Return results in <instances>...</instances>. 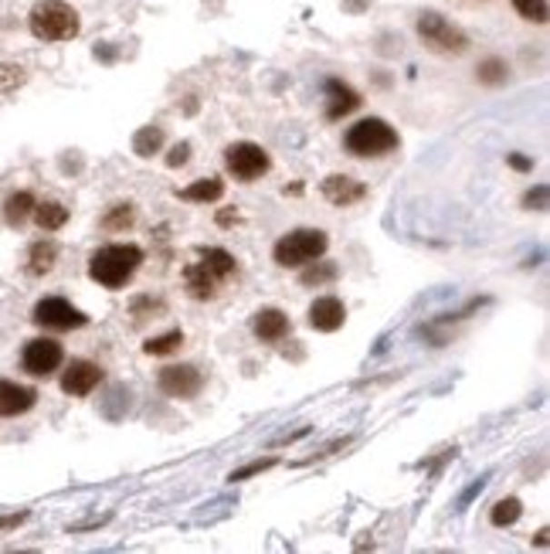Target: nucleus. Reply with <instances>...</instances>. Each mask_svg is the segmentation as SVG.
Wrapping results in <instances>:
<instances>
[{"instance_id": "7ed1b4c3", "label": "nucleus", "mask_w": 550, "mask_h": 554, "mask_svg": "<svg viewBox=\"0 0 550 554\" xmlns=\"http://www.w3.org/2000/svg\"><path fill=\"white\" fill-rule=\"evenodd\" d=\"M344 150L350 156L371 160L397 150V129L381 116H364L344 133Z\"/></svg>"}, {"instance_id": "ddd939ff", "label": "nucleus", "mask_w": 550, "mask_h": 554, "mask_svg": "<svg viewBox=\"0 0 550 554\" xmlns=\"http://www.w3.org/2000/svg\"><path fill=\"white\" fill-rule=\"evenodd\" d=\"M38 405V391L17 381L0 378V418H17V415L31 412Z\"/></svg>"}, {"instance_id": "c85d7f7f", "label": "nucleus", "mask_w": 550, "mask_h": 554, "mask_svg": "<svg viewBox=\"0 0 550 554\" xmlns=\"http://www.w3.org/2000/svg\"><path fill=\"white\" fill-rule=\"evenodd\" d=\"M27 82L25 76V68L21 65H14V62H0V92H14V89H21Z\"/></svg>"}, {"instance_id": "6e6552de", "label": "nucleus", "mask_w": 550, "mask_h": 554, "mask_svg": "<svg viewBox=\"0 0 550 554\" xmlns=\"http://www.w3.org/2000/svg\"><path fill=\"white\" fill-rule=\"evenodd\" d=\"M62 361H65V350L52 337H35V340H27L25 350H21V364H25V371L35 374V378L55 374L62 368Z\"/></svg>"}, {"instance_id": "f257e3e1", "label": "nucleus", "mask_w": 550, "mask_h": 554, "mask_svg": "<svg viewBox=\"0 0 550 554\" xmlns=\"http://www.w3.org/2000/svg\"><path fill=\"white\" fill-rule=\"evenodd\" d=\"M140 266H143L140 246H103L99 252H92L89 276L92 283L105 286V289H126V283L136 276Z\"/></svg>"}, {"instance_id": "5701e85b", "label": "nucleus", "mask_w": 550, "mask_h": 554, "mask_svg": "<svg viewBox=\"0 0 550 554\" xmlns=\"http://www.w3.org/2000/svg\"><path fill=\"white\" fill-rule=\"evenodd\" d=\"M160 146H164V129L160 126H143L140 133L133 136V154L143 156V160L160 154Z\"/></svg>"}, {"instance_id": "9b49d317", "label": "nucleus", "mask_w": 550, "mask_h": 554, "mask_svg": "<svg viewBox=\"0 0 550 554\" xmlns=\"http://www.w3.org/2000/svg\"><path fill=\"white\" fill-rule=\"evenodd\" d=\"M320 194L333 207H350L367 197V184H360L357 177H346V174H330L320 184Z\"/></svg>"}, {"instance_id": "4468645a", "label": "nucleus", "mask_w": 550, "mask_h": 554, "mask_svg": "<svg viewBox=\"0 0 550 554\" xmlns=\"http://www.w3.org/2000/svg\"><path fill=\"white\" fill-rule=\"evenodd\" d=\"M289 330H293V323H289V317H285L279 307H265L252 317V334H255L262 344H279V340H285Z\"/></svg>"}, {"instance_id": "20e7f679", "label": "nucleus", "mask_w": 550, "mask_h": 554, "mask_svg": "<svg viewBox=\"0 0 550 554\" xmlns=\"http://www.w3.org/2000/svg\"><path fill=\"white\" fill-rule=\"evenodd\" d=\"M326 248H330L326 232H320V228H295V232H285L279 242H275L272 258H275V266H282V269H303L309 262L323 258Z\"/></svg>"}, {"instance_id": "e433bc0d", "label": "nucleus", "mask_w": 550, "mask_h": 554, "mask_svg": "<svg viewBox=\"0 0 550 554\" xmlns=\"http://www.w3.org/2000/svg\"><path fill=\"white\" fill-rule=\"evenodd\" d=\"M537 548H547V528L537 530Z\"/></svg>"}, {"instance_id": "f03ea898", "label": "nucleus", "mask_w": 550, "mask_h": 554, "mask_svg": "<svg viewBox=\"0 0 550 554\" xmlns=\"http://www.w3.org/2000/svg\"><path fill=\"white\" fill-rule=\"evenodd\" d=\"M27 27L38 41H72L82 31L78 11L65 0H38L27 14Z\"/></svg>"}, {"instance_id": "473e14b6", "label": "nucleus", "mask_w": 550, "mask_h": 554, "mask_svg": "<svg viewBox=\"0 0 550 554\" xmlns=\"http://www.w3.org/2000/svg\"><path fill=\"white\" fill-rule=\"evenodd\" d=\"M486 479H489V473H486V477L473 479V487H469V490H465V493H462V497H459V510H462V507H469V503H473L475 493H483V487H486Z\"/></svg>"}, {"instance_id": "412c9836", "label": "nucleus", "mask_w": 550, "mask_h": 554, "mask_svg": "<svg viewBox=\"0 0 550 554\" xmlns=\"http://www.w3.org/2000/svg\"><path fill=\"white\" fill-rule=\"evenodd\" d=\"M201 262L211 269V276H215L218 283L231 279V276H235V269H238L235 256H231V252H225V248H205V252H201Z\"/></svg>"}, {"instance_id": "aec40b11", "label": "nucleus", "mask_w": 550, "mask_h": 554, "mask_svg": "<svg viewBox=\"0 0 550 554\" xmlns=\"http://www.w3.org/2000/svg\"><path fill=\"white\" fill-rule=\"evenodd\" d=\"M35 194L31 191H14L7 201H4V221L7 225H14V228H21L27 218H31V211H35Z\"/></svg>"}, {"instance_id": "f704fd0d", "label": "nucleus", "mask_w": 550, "mask_h": 554, "mask_svg": "<svg viewBox=\"0 0 550 554\" xmlns=\"http://www.w3.org/2000/svg\"><path fill=\"white\" fill-rule=\"evenodd\" d=\"M235 221H238V207H225V211L218 215L221 228H228V225H235Z\"/></svg>"}, {"instance_id": "72a5a7b5", "label": "nucleus", "mask_w": 550, "mask_h": 554, "mask_svg": "<svg viewBox=\"0 0 550 554\" xmlns=\"http://www.w3.org/2000/svg\"><path fill=\"white\" fill-rule=\"evenodd\" d=\"M506 164H510L513 170H520V174H530V170H534V160L524 154H510L506 156Z\"/></svg>"}, {"instance_id": "f8f14e48", "label": "nucleus", "mask_w": 550, "mask_h": 554, "mask_svg": "<svg viewBox=\"0 0 550 554\" xmlns=\"http://www.w3.org/2000/svg\"><path fill=\"white\" fill-rule=\"evenodd\" d=\"M346 323V307L340 297H320L309 303V327L320 334H336Z\"/></svg>"}, {"instance_id": "f3484780", "label": "nucleus", "mask_w": 550, "mask_h": 554, "mask_svg": "<svg viewBox=\"0 0 550 554\" xmlns=\"http://www.w3.org/2000/svg\"><path fill=\"white\" fill-rule=\"evenodd\" d=\"M225 194V181L221 177H201V181L187 184L184 191H177L180 201H191V205H211V201H221Z\"/></svg>"}, {"instance_id": "39448f33", "label": "nucleus", "mask_w": 550, "mask_h": 554, "mask_svg": "<svg viewBox=\"0 0 550 554\" xmlns=\"http://www.w3.org/2000/svg\"><path fill=\"white\" fill-rule=\"evenodd\" d=\"M415 27H418V38L438 55H462L469 48V35L452 25L448 17H442L438 11L418 14V25Z\"/></svg>"}, {"instance_id": "c756f323", "label": "nucleus", "mask_w": 550, "mask_h": 554, "mask_svg": "<svg viewBox=\"0 0 550 554\" xmlns=\"http://www.w3.org/2000/svg\"><path fill=\"white\" fill-rule=\"evenodd\" d=\"M275 463H279L275 456H269V459H255V463H248V466H242V469H235V473L228 477V483H242V479H252V477H258V473L272 469Z\"/></svg>"}, {"instance_id": "2eb2a0df", "label": "nucleus", "mask_w": 550, "mask_h": 554, "mask_svg": "<svg viewBox=\"0 0 550 554\" xmlns=\"http://www.w3.org/2000/svg\"><path fill=\"white\" fill-rule=\"evenodd\" d=\"M357 106H360V96L350 89L346 82H340V78H326V119H330V123L350 116Z\"/></svg>"}, {"instance_id": "2f4dec72", "label": "nucleus", "mask_w": 550, "mask_h": 554, "mask_svg": "<svg viewBox=\"0 0 550 554\" xmlns=\"http://www.w3.org/2000/svg\"><path fill=\"white\" fill-rule=\"evenodd\" d=\"M191 160V143L184 140L177 146H170V156H166V167H184Z\"/></svg>"}, {"instance_id": "393cba45", "label": "nucleus", "mask_w": 550, "mask_h": 554, "mask_svg": "<svg viewBox=\"0 0 550 554\" xmlns=\"http://www.w3.org/2000/svg\"><path fill=\"white\" fill-rule=\"evenodd\" d=\"M475 78H479L483 86H503V82L510 78V65L503 62V58H486V62H479V68H475Z\"/></svg>"}, {"instance_id": "a878e982", "label": "nucleus", "mask_w": 550, "mask_h": 554, "mask_svg": "<svg viewBox=\"0 0 550 554\" xmlns=\"http://www.w3.org/2000/svg\"><path fill=\"white\" fill-rule=\"evenodd\" d=\"M133 221H136V207L115 205V207H109V215L103 218V228L105 232H126V228H133Z\"/></svg>"}, {"instance_id": "c9c22d12", "label": "nucleus", "mask_w": 550, "mask_h": 554, "mask_svg": "<svg viewBox=\"0 0 550 554\" xmlns=\"http://www.w3.org/2000/svg\"><path fill=\"white\" fill-rule=\"evenodd\" d=\"M27 514H14V517H0V530H11L17 528V524H25Z\"/></svg>"}, {"instance_id": "b1692460", "label": "nucleus", "mask_w": 550, "mask_h": 554, "mask_svg": "<svg viewBox=\"0 0 550 554\" xmlns=\"http://www.w3.org/2000/svg\"><path fill=\"white\" fill-rule=\"evenodd\" d=\"M177 348H184V330H166L160 337H150L146 344H143V354H150V358H166V354H174Z\"/></svg>"}, {"instance_id": "423d86ee", "label": "nucleus", "mask_w": 550, "mask_h": 554, "mask_svg": "<svg viewBox=\"0 0 550 554\" xmlns=\"http://www.w3.org/2000/svg\"><path fill=\"white\" fill-rule=\"evenodd\" d=\"M225 170H228L235 181L252 184L258 177H265L272 170V156L265 146H258L252 140H238L225 150Z\"/></svg>"}, {"instance_id": "cd10ccee", "label": "nucleus", "mask_w": 550, "mask_h": 554, "mask_svg": "<svg viewBox=\"0 0 550 554\" xmlns=\"http://www.w3.org/2000/svg\"><path fill=\"white\" fill-rule=\"evenodd\" d=\"M336 276H340V269H336L333 262H320L316 269L303 266V276H299V283H303V286H326V283H333Z\"/></svg>"}, {"instance_id": "0eeeda50", "label": "nucleus", "mask_w": 550, "mask_h": 554, "mask_svg": "<svg viewBox=\"0 0 550 554\" xmlns=\"http://www.w3.org/2000/svg\"><path fill=\"white\" fill-rule=\"evenodd\" d=\"M31 320L38 323V327H45V330H58V334H65V330H82V327L89 323V317H85L78 307H72L65 297H45L35 303Z\"/></svg>"}, {"instance_id": "bb28decb", "label": "nucleus", "mask_w": 550, "mask_h": 554, "mask_svg": "<svg viewBox=\"0 0 550 554\" xmlns=\"http://www.w3.org/2000/svg\"><path fill=\"white\" fill-rule=\"evenodd\" d=\"M513 11L530 25H547V0H513Z\"/></svg>"}, {"instance_id": "7c9ffc66", "label": "nucleus", "mask_w": 550, "mask_h": 554, "mask_svg": "<svg viewBox=\"0 0 550 554\" xmlns=\"http://www.w3.org/2000/svg\"><path fill=\"white\" fill-rule=\"evenodd\" d=\"M524 207L526 211H547V187L537 184V191H526L524 194Z\"/></svg>"}, {"instance_id": "a211bd4d", "label": "nucleus", "mask_w": 550, "mask_h": 554, "mask_svg": "<svg viewBox=\"0 0 550 554\" xmlns=\"http://www.w3.org/2000/svg\"><path fill=\"white\" fill-rule=\"evenodd\" d=\"M55 262H58V246L52 238H41L27 248V272L31 276H48L55 269Z\"/></svg>"}, {"instance_id": "6ab92c4d", "label": "nucleus", "mask_w": 550, "mask_h": 554, "mask_svg": "<svg viewBox=\"0 0 550 554\" xmlns=\"http://www.w3.org/2000/svg\"><path fill=\"white\" fill-rule=\"evenodd\" d=\"M31 218H35L41 232H58V228L68 225V207L58 205V201H41V205H35Z\"/></svg>"}, {"instance_id": "dca6fc26", "label": "nucleus", "mask_w": 550, "mask_h": 554, "mask_svg": "<svg viewBox=\"0 0 550 554\" xmlns=\"http://www.w3.org/2000/svg\"><path fill=\"white\" fill-rule=\"evenodd\" d=\"M218 279L211 276L205 262H191L187 269H184V289L191 293L194 299H215L218 297Z\"/></svg>"}, {"instance_id": "4be33fe9", "label": "nucleus", "mask_w": 550, "mask_h": 554, "mask_svg": "<svg viewBox=\"0 0 550 554\" xmlns=\"http://www.w3.org/2000/svg\"><path fill=\"white\" fill-rule=\"evenodd\" d=\"M520 517H524V503L516 500V497H503V500L489 510V524H493V528H513Z\"/></svg>"}, {"instance_id": "9d476101", "label": "nucleus", "mask_w": 550, "mask_h": 554, "mask_svg": "<svg viewBox=\"0 0 550 554\" xmlns=\"http://www.w3.org/2000/svg\"><path fill=\"white\" fill-rule=\"evenodd\" d=\"M105 371L99 368L95 361H72L68 368H65L62 374V391L65 395H72V398H89L95 388L103 385Z\"/></svg>"}, {"instance_id": "1a4fd4ad", "label": "nucleus", "mask_w": 550, "mask_h": 554, "mask_svg": "<svg viewBox=\"0 0 550 554\" xmlns=\"http://www.w3.org/2000/svg\"><path fill=\"white\" fill-rule=\"evenodd\" d=\"M156 385H160V391H164L166 398L187 401V398H197V395H201V388H205V374L197 371L194 364H170V368L160 371Z\"/></svg>"}]
</instances>
